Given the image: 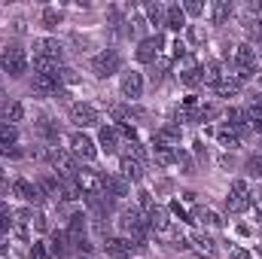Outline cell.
<instances>
[{"instance_id":"6da1fadb","label":"cell","mask_w":262,"mask_h":259,"mask_svg":"<svg viewBox=\"0 0 262 259\" xmlns=\"http://www.w3.org/2000/svg\"><path fill=\"white\" fill-rule=\"evenodd\" d=\"M119 229L125 232V238H128L131 244L143 247V241H146V235H149V223H146V213H143L137 204H131V207H122V210H119Z\"/></svg>"},{"instance_id":"7a4b0ae2","label":"cell","mask_w":262,"mask_h":259,"mask_svg":"<svg viewBox=\"0 0 262 259\" xmlns=\"http://www.w3.org/2000/svg\"><path fill=\"white\" fill-rule=\"evenodd\" d=\"M0 70L9 73L12 79L25 76L28 73V55H25V49L21 46H6L3 55H0Z\"/></svg>"},{"instance_id":"3957f363","label":"cell","mask_w":262,"mask_h":259,"mask_svg":"<svg viewBox=\"0 0 262 259\" xmlns=\"http://www.w3.org/2000/svg\"><path fill=\"white\" fill-rule=\"evenodd\" d=\"M122 70V55H119V49H104V52H98L95 58H92V73L98 76V79H107V76H113V73H119Z\"/></svg>"},{"instance_id":"277c9868","label":"cell","mask_w":262,"mask_h":259,"mask_svg":"<svg viewBox=\"0 0 262 259\" xmlns=\"http://www.w3.org/2000/svg\"><path fill=\"white\" fill-rule=\"evenodd\" d=\"M253 189H250V183L241 177V180H235L232 183V189L226 195V207H229V213H244L250 204H253Z\"/></svg>"},{"instance_id":"5b68a950","label":"cell","mask_w":262,"mask_h":259,"mask_svg":"<svg viewBox=\"0 0 262 259\" xmlns=\"http://www.w3.org/2000/svg\"><path fill=\"white\" fill-rule=\"evenodd\" d=\"M162 49H165V37H162V34L140 37V40H137V49H134V58H137L140 64H156L159 55H162Z\"/></svg>"},{"instance_id":"8992f818","label":"cell","mask_w":262,"mask_h":259,"mask_svg":"<svg viewBox=\"0 0 262 259\" xmlns=\"http://www.w3.org/2000/svg\"><path fill=\"white\" fill-rule=\"evenodd\" d=\"M49 162H52V168H55V177L58 180H73L76 177V171H79V165H76V159H73V153L70 149H52L49 153Z\"/></svg>"},{"instance_id":"52a82bcc","label":"cell","mask_w":262,"mask_h":259,"mask_svg":"<svg viewBox=\"0 0 262 259\" xmlns=\"http://www.w3.org/2000/svg\"><path fill=\"white\" fill-rule=\"evenodd\" d=\"M67 143H70L73 159H82V162H95V159H98V143H95L85 131H73V134L67 137Z\"/></svg>"},{"instance_id":"ba28073f","label":"cell","mask_w":262,"mask_h":259,"mask_svg":"<svg viewBox=\"0 0 262 259\" xmlns=\"http://www.w3.org/2000/svg\"><path fill=\"white\" fill-rule=\"evenodd\" d=\"M70 122L79 131H85V128L101 125V116H98V110L92 104H70Z\"/></svg>"},{"instance_id":"9c48e42d","label":"cell","mask_w":262,"mask_h":259,"mask_svg":"<svg viewBox=\"0 0 262 259\" xmlns=\"http://www.w3.org/2000/svg\"><path fill=\"white\" fill-rule=\"evenodd\" d=\"M34 58H49V61L61 64L64 61V46L55 37H40V40H34Z\"/></svg>"},{"instance_id":"30bf717a","label":"cell","mask_w":262,"mask_h":259,"mask_svg":"<svg viewBox=\"0 0 262 259\" xmlns=\"http://www.w3.org/2000/svg\"><path fill=\"white\" fill-rule=\"evenodd\" d=\"M119 89H122V98L137 101L143 95V73L140 70H125L122 79H119Z\"/></svg>"},{"instance_id":"8fae6325","label":"cell","mask_w":262,"mask_h":259,"mask_svg":"<svg viewBox=\"0 0 262 259\" xmlns=\"http://www.w3.org/2000/svg\"><path fill=\"white\" fill-rule=\"evenodd\" d=\"M134 250H140V247H137V244H131L128 238H119V235L104 241V253H107L110 259H131V256H134Z\"/></svg>"},{"instance_id":"7c38bea8","label":"cell","mask_w":262,"mask_h":259,"mask_svg":"<svg viewBox=\"0 0 262 259\" xmlns=\"http://www.w3.org/2000/svg\"><path fill=\"white\" fill-rule=\"evenodd\" d=\"M76 183L82 186V195L104 192V174H98V171H92V168H79V171H76Z\"/></svg>"},{"instance_id":"4fadbf2b","label":"cell","mask_w":262,"mask_h":259,"mask_svg":"<svg viewBox=\"0 0 262 259\" xmlns=\"http://www.w3.org/2000/svg\"><path fill=\"white\" fill-rule=\"evenodd\" d=\"M12 192L18 195L25 204H34V207L43 204V192L37 189V183H31V180H25V177H18V180L12 183Z\"/></svg>"},{"instance_id":"5bb4252c","label":"cell","mask_w":262,"mask_h":259,"mask_svg":"<svg viewBox=\"0 0 262 259\" xmlns=\"http://www.w3.org/2000/svg\"><path fill=\"white\" fill-rule=\"evenodd\" d=\"M31 89L37 95H58L61 92V79H58V70L55 73H34V82Z\"/></svg>"},{"instance_id":"9a60e30c","label":"cell","mask_w":262,"mask_h":259,"mask_svg":"<svg viewBox=\"0 0 262 259\" xmlns=\"http://www.w3.org/2000/svg\"><path fill=\"white\" fill-rule=\"evenodd\" d=\"M152 146L156 149H180V128L177 125H165L152 134Z\"/></svg>"},{"instance_id":"2e32d148","label":"cell","mask_w":262,"mask_h":259,"mask_svg":"<svg viewBox=\"0 0 262 259\" xmlns=\"http://www.w3.org/2000/svg\"><path fill=\"white\" fill-rule=\"evenodd\" d=\"M189 247L195 250L198 256H204V259H216V256H220V250H216V241H213L210 235H204V232H195V235L189 238Z\"/></svg>"},{"instance_id":"e0dca14e","label":"cell","mask_w":262,"mask_h":259,"mask_svg":"<svg viewBox=\"0 0 262 259\" xmlns=\"http://www.w3.org/2000/svg\"><path fill=\"white\" fill-rule=\"evenodd\" d=\"M104 192L110 198H116V201H122V198L131 195V183L122 174H110V177H104Z\"/></svg>"},{"instance_id":"ac0fdd59","label":"cell","mask_w":262,"mask_h":259,"mask_svg":"<svg viewBox=\"0 0 262 259\" xmlns=\"http://www.w3.org/2000/svg\"><path fill=\"white\" fill-rule=\"evenodd\" d=\"M119 131H116V125H101L98 128V146L107 153V156H113L116 149H119Z\"/></svg>"},{"instance_id":"d6986e66","label":"cell","mask_w":262,"mask_h":259,"mask_svg":"<svg viewBox=\"0 0 262 259\" xmlns=\"http://www.w3.org/2000/svg\"><path fill=\"white\" fill-rule=\"evenodd\" d=\"M213 137H216V143L223 146V149H238L241 146V131L232 128V125H220V128H213Z\"/></svg>"},{"instance_id":"ffe728a7","label":"cell","mask_w":262,"mask_h":259,"mask_svg":"<svg viewBox=\"0 0 262 259\" xmlns=\"http://www.w3.org/2000/svg\"><path fill=\"white\" fill-rule=\"evenodd\" d=\"M143 162H137V159H131V156H122L119 159V174L128 180V183H140L143 180Z\"/></svg>"},{"instance_id":"44dd1931","label":"cell","mask_w":262,"mask_h":259,"mask_svg":"<svg viewBox=\"0 0 262 259\" xmlns=\"http://www.w3.org/2000/svg\"><path fill=\"white\" fill-rule=\"evenodd\" d=\"M165 28L174 31V34H180L186 28V12L180 9V3H168L165 6Z\"/></svg>"},{"instance_id":"7402d4cb","label":"cell","mask_w":262,"mask_h":259,"mask_svg":"<svg viewBox=\"0 0 262 259\" xmlns=\"http://www.w3.org/2000/svg\"><path fill=\"white\" fill-rule=\"evenodd\" d=\"M140 9H143V18H146V25H149L152 31L165 28V6H162V3H143Z\"/></svg>"},{"instance_id":"603a6c76","label":"cell","mask_w":262,"mask_h":259,"mask_svg":"<svg viewBox=\"0 0 262 259\" xmlns=\"http://www.w3.org/2000/svg\"><path fill=\"white\" fill-rule=\"evenodd\" d=\"M241 89H244V85H241V82H238V79H235L232 73H226V70H223V79H220V82L213 85V92H216L220 98H235V95H238Z\"/></svg>"},{"instance_id":"cb8c5ba5","label":"cell","mask_w":262,"mask_h":259,"mask_svg":"<svg viewBox=\"0 0 262 259\" xmlns=\"http://www.w3.org/2000/svg\"><path fill=\"white\" fill-rule=\"evenodd\" d=\"M67 250H70L67 229H61V232H52V241H49V256H52V259H64Z\"/></svg>"},{"instance_id":"d4e9b609","label":"cell","mask_w":262,"mask_h":259,"mask_svg":"<svg viewBox=\"0 0 262 259\" xmlns=\"http://www.w3.org/2000/svg\"><path fill=\"white\" fill-rule=\"evenodd\" d=\"M223 79V64L220 61H204L201 64V82L204 85H216Z\"/></svg>"},{"instance_id":"484cf974","label":"cell","mask_w":262,"mask_h":259,"mask_svg":"<svg viewBox=\"0 0 262 259\" xmlns=\"http://www.w3.org/2000/svg\"><path fill=\"white\" fill-rule=\"evenodd\" d=\"M79 198H85V195H82V186L76 183V177L73 180H61V198L58 201H79Z\"/></svg>"},{"instance_id":"4316f807","label":"cell","mask_w":262,"mask_h":259,"mask_svg":"<svg viewBox=\"0 0 262 259\" xmlns=\"http://www.w3.org/2000/svg\"><path fill=\"white\" fill-rule=\"evenodd\" d=\"M192 217H195L198 223H204V226H210V229H216V226H223V220H220V213H216V210H210V207H195V213H192ZM195 220H192V223H195Z\"/></svg>"},{"instance_id":"83f0119b","label":"cell","mask_w":262,"mask_h":259,"mask_svg":"<svg viewBox=\"0 0 262 259\" xmlns=\"http://www.w3.org/2000/svg\"><path fill=\"white\" fill-rule=\"evenodd\" d=\"M3 119L12 122V125H18V122L25 119V104H21V101H9V104L3 107Z\"/></svg>"},{"instance_id":"f1b7e54d","label":"cell","mask_w":262,"mask_h":259,"mask_svg":"<svg viewBox=\"0 0 262 259\" xmlns=\"http://www.w3.org/2000/svg\"><path fill=\"white\" fill-rule=\"evenodd\" d=\"M15 140H18V128L0 116V146H9V143H15Z\"/></svg>"},{"instance_id":"f546056e","label":"cell","mask_w":262,"mask_h":259,"mask_svg":"<svg viewBox=\"0 0 262 259\" xmlns=\"http://www.w3.org/2000/svg\"><path fill=\"white\" fill-rule=\"evenodd\" d=\"M61 18H64V15H61V9H55V6H46V9H43V15H40V21H43L49 31H52V28H58V25H61Z\"/></svg>"},{"instance_id":"4dcf8cb0","label":"cell","mask_w":262,"mask_h":259,"mask_svg":"<svg viewBox=\"0 0 262 259\" xmlns=\"http://www.w3.org/2000/svg\"><path fill=\"white\" fill-rule=\"evenodd\" d=\"M232 15V3L229 0H220L213 3V25H226V18Z\"/></svg>"},{"instance_id":"1f68e13d","label":"cell","mask_w":262,"mask_h":259,"mask_svg":"<svg viewBox=\"0 0 262 259\" xmlns=\"http://www.w3.org/2000/svg\"><path fill=\"white\" fill-rule=\"evenodd\" d=\"M244 171H247V177L259 180V177H262V153H256V156H250V159L244 162Z\"/></svg>"},{"instance_id":"d6a6232c","label":"cell","mask_w":262,"mask_h":259,"mask_svg":"<svg viewBox=\"0 0 262 259\" xmlns=\"http://www.w3.org/2000/svg\"><path fill=\"white\" fill-rule=\"evenodd\" d=\"M152 156H156V162H159L162 168H168V165L177 162V149H152Z\"/></svg>"},{"instance_id":"836d02e7","label":"cell","mask_w":262,"mask_h":259,"mask_svg":"<svg viewBox=\"0 0 262 259\" xmlns=\"http://www.w3.org/2000/svg\"><path fill=\"white\" fill-rule=\"evenodd\" d=\"M168 213H171V217H177L180 223H192V213H189V210H186V207H183L180 201H171V207H168Z\"/></svg>"},{"instance_id":"e575fe53","label":"cell","mask_w":262,"mask_h":259,"mask_svg":"<svg viewBox=\"0 0 262 259\" xmlns=\"http://www.w3.org/2000/svg\"><path fill=\"white\" fill-rule=\"evenodd\" d=\"M58 79H61V85H76L79 82V76H76L73 67H58Z\"/></svg>"},{"instance_id":"d590c367","label":"cell","mask_w":262,"mask_h":259,"mask_svg":"<svg viewBox=\"0 0 262 259\" xmlns=\"http://www.w3.org/2000/svg\"><path fill=\"white\" fill-rule=\"evenodd\" d=\"M137 207H140L143 213H149V210L156 207V201H152V195L146 192V189H140V192H137Z\"/></svg>"},{"instance_id":"8d00e7d4","label":"cell","mask_w":262,"mask_h":259,"mask_svg":"<svg viewBox=\"0 0 262 259\" xmlns=\"http://www.w3.org/2000/svg\"><path fill=\"white\" fill-rule=\"evenodd\" d=\"M180 9L186 12V18H189V15H204V3H198V0H186V3H180Z\"/></svg>"},{"instance_id":"74e56055","label":"cell","mask_w":262,"mask_h":259,"mask_svg":"<svg viewBox=\"0 0 262 259\" xmlns=\"http://www.w3.org/2000/svg\"><path fill=\"white\" fill-rule=\"evenodd\" d=\"M0 156H3V159H21L25 149H21L18 143H9V146H0Z\"/></svg>"},{"instance_id":"f35d334b","label":"cell","mask_w":262,"mask_h":259,"mask_svg":"<svg viewBox=\"0 0 262 259\" xmlns=\"http://www.w3.org/2000/svg\"><path fill=\"white\" fill-rule=\"evenodd\" d=\"M31 259H49V247L43 241H34L31 244Z\"/></svg>"},{"instance_id":"ab89813d","label":"cell","mask_w":262,"mask_h":259,"mask_svg":"<svg viewBox=\"0 0 262 259\" xmlns=\"http://www.w3.org/2000/svg\"><path fill=\"white\" fill-rule=\"evenodd\" d=\"M9 229H12L9 210H6V207H0V241H3V235H9Z\"/></svg>"},{"instance_id":"60d3db41","label":"cell","mask_w":262,"mask_h":259,"mask_svg":"<svg viewBox=\"0 0 262 259\" xmlns=\"http://www.w3.org/2000/svg\"><path fill=\"white\" fill-rule=\"evenodd\" d=\"M189 37H192L195 43H201V40L207 37V31H204V28H198V25H192V28H189Z\"/></svg>"},{"instance_id":"b9f144b4","label":"cell","mask_w":262,"mask_h":259,"mask_svg":"<svg viewBox=\"0 0 262 259\" xmlns=\"http://www.w3.org/2000/svg\"><path fill=\"white\" fill-rule=\"evenodd\" d=\"M247 28L253 31V40H256V43H262V18H256V21H253V25H247Z\"/></svg>"},{"instance_id":"7bdbcfd3","label":"cell","mask_w":262,"mask_h":259,"mask_svg":"<svg viewBox=\"0 0 262 259\" xmlns=\"http://www.w3.org/2000/svg\"><path fill=\"white\" fill-rule=\"evenodd\" d=\"M250 195H253V207H256V210L262 213V186H256V189H253Z\"/></svg>"},{"instance_id":"ee69618b","label":"cell","mask_w":262,"mask_h":259,"mask_svg":"<svg viewBox=\"0 0 262 259\" xmlns=\"http://www.w3.org/2000/svg\"><path fill=\"white\" fill-rule=\"evenodd\" d=\"M247 9H250V12H262V3H259V0H250V3H247Z\"/></svg>"},{"instance_id":"f6af8a7d","label":"cell","mask_w":262,"mask_h":259,"mask_svg":"<svg viewBox=\"0 0 262 259\" xmlns=\"http://www.w3.org/2000/svg\"><path fill=\"white\" fill-rule=\"evenodd\" d=\"M6 104H9V98H6V92H3V89H0V110H3V107H6Z\"/></svg>"},{"instance_id":"bcb514c9","label":"cell","mask_w":262,"mask_h":259,"mask_svg":"<svg viewBox=\"0 0 262 259\" xmlns=\"http://www.w3.org/2000/svg\"><path fill=\"white\" fill-rule=\"evenodd\" d=\"M79 259H92V256H85V253H79Z\"/></svg>"},{"instance_id":"7dc6e473","label":"cell","mask_w":262,"mask_h":259,"mask_svg":"<svg viewBox=\"0 0 262 259\" xmlns=\"http://www.w3.org/2000/svg\"><path fill=\"white\" fill-rule=\"evenodd\" d=\"M259 134H262V131H259Z\"/></svg>"}]
</instances>
